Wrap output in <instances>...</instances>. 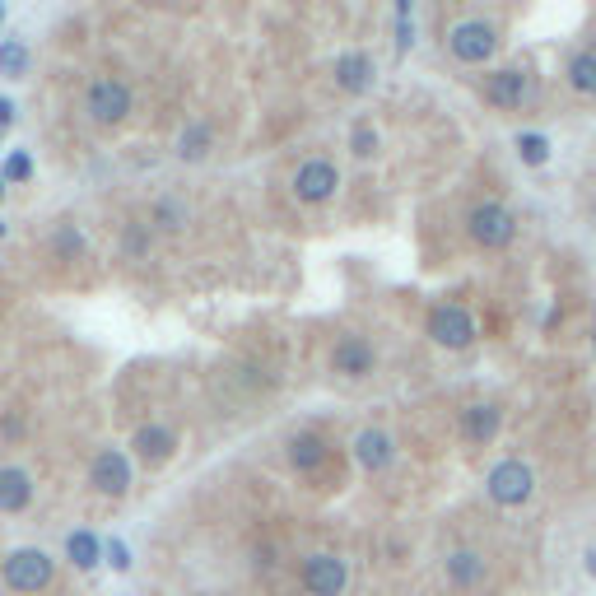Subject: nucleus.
I'll return each mask as SVG.
<instances>
[{"mask_svg":"<svg viewBox=\"0 0 596 596\" xmlns=\"http://www.w3.org/2000/svg\"><path fill=\"white\" fill-rule=\"evenodd\" d=\"M298 587L308 596H345L350 587V564L331 550H312L303 564H298Z\"/></svg>","mask_w":596,"mask_h":596,"instance_id":"6e6552de","label":"nucleus"},{"mask_svg":"<svg viewBox=\"0 0 596 596\" xmlns=\"http://www.w3.org/2000/svg\"><path fill=\"white\" fill-rule=\"evenodd\" d=\"M429 340L443 345V350H471L475 340H480V326H475L471 308L457 303V298H447V303H434L429 308V322H424Z\"/></svg>","mask_w":596,"mask_h":596,"instance_id":"423d86ee","label":"nucleus"},{"mask_svg":"<svg viewBox=\"0 0 596 596\" xmlns=\"http://www.w3.org/2000/svg\"><path fill=\"white\" fill-rule=\"evenodd\" d=\"M466 233H471L475 247L503 252V247H513V238H517V215L503 201H475L471 210H466Z\"/></svg>","mask_w":596,"mask_h":596,"instance_id":"20e7f679","label":"nucleus"},{"mask_svg":"<svg viewBox=\"0 0 596 596\" xmlns=\"http://www.w3.org/2000/svg\"><path fill=\"white\" fill-rule=\"evenodd\" d=\"M0 578H5V587L19 596H33V592H47L56 578V559L47 555V550H38V545H19V550H10L5 555V564H0Z\"/></svg>","mask_w":596,"mask_h":596,"instance_id":"7ed1b4c3","label":"nucleus"},{"mask_svg":"<svg viewBox=\"0 0 596 596\" xmlns=\"http://www.w3.org/2000/svg\"><path fill=\"white\" fill-rule=\"evenodd\" d=\"M131 447H136L140 466H149V471H159V466H168L177 452V434L168 429V424H140L136 438H131Z\"/></svg>","mask_w":596,"mask_h":596,"instance_id":"dca6fc26","label":"nucleus"},{"mask_svg":"<svg viewBox=\"0 0 596 596\" xmlns=\"http://www.w3.org/2000/svg\"><path fill=\"white\" fill-rule=\"evenodd\" d=\"M331 75H336V89L345 98H364V94H373V84H378V61H373L364 47H350V52L336 56Z\"/></svg>","mask_w":596,"mask_h":596,"instance_id":"9b49d317","label":"nucleus"},{"mask_svg":"<svg viewBox=\"0 0 596 596\" xmlns=\"http://www.w3.org/2000/svg\"><path fill=\"white\" fill-rule=\"evenodd\" d=\"M66 559L84 573L98 569V564H103V541H98L94 531H70L66 536Z\"/></svg>","mask_w":596,"mask_h":596,"instance_id":"5701e85b","label":"nucleus"},{"mask_svg":"<svg viewBox=\"0 0 596 596\" xmlns=\"http://www.w3.org/2000/svg\"><path fill=\"white\" fill-rule=\"evenodd\" d=\"M517 159L527 163V168H541V163H550V136H541V131H517Z\"/></svg>","mask_w":596,"mask_h":596,"instance_id":"b1692460","label":"nucleus"},{"mask_svg":"<svg viewBox=\"0 0 596 596\" xmlns=\"http://www.w3.org/2000/svg\"><path fill=\"white\" fill-rule=\"evenodd\" d=\"M592 350H596V336H592Z\"/></svg>","mask_w":596,"mask_h":596,"instance_id":"4c0bfd02","label":"nucleus"},{"mask_svg":"<svg viewBox=\"0 0 596 596\" xmlns=\"http://www.w3.org/2000/svg\"><path fill=\"white\" fill-rule=\"evenodd\" d=\"M33 503V475L24 466H0V513H24Z\"/></svg>","mask_w":596,"mask_h":596,"instance_id":"a211bd4d","label":"nucleus"},{"mask_svg":"<svg viewBox=\"0 0 596 596\" xmlns=\"http://www.w3.org/2000/svg\"><path fill=\"white\" fill-rule=\"evenodd\" d=\"M0 238H5V219H0Z\"/></svg>","mask_w":596,"mask_h":596,"instance_id":"c9c22d12","label":"nucleus"},{"mask_svg":"<svg viewBox=\"0 0 596 596\" xmlns=\"http://www.w3.org/2000/svg\"><path fill=\"white\" fill-rule=\"evenodd\" d=\"M489 578V564L480 550H447L443 555V583L452 592H480Z\"/></svg>","mask_w":596,"mask_h":596,"instance_id":"ddd939ff","label":"nucleus"},{"mask_svg":"<svg viewBox=\"0 0 596 596\" xmlns=\"http://www.w3.org/2000/svg\"><path fill=\"white\" fill-rule=\"evenodd\" d=\"M0 201H5V177H0Z\"/></svg>","mask_w":596,"mask_h":596,"instance_id":"72a5a7b5","label":"nucleus"},{"mask_svg":"<svg viewBox=\"0 0 596 596\" xmlns=\"http://www.w3.org/2000/svg\"><path fill=\"white\" fill-rule=\"evenodd\" d=\"M0 24H5V5H0Z\"/></svg>","mask_w":596,"mask_h":596,"instance_id":"f704fd0d","label":"nucleus"},{"mask_svg":"<svg viewBox=\"0 0 596 596\" xmlns=\"http://www.w3.org/2000/svg\"><path fill=\"white\" fill-rule=\"evenodd\" d=\"M587 573H592V578H596V550H592V555H587Z\"/></svg>","mask_w":596,"mask_h":596,"instance_id":"2f4dec72","label":"nucleus"},{"mask_svg":"<svg viewBox=\"0 0 596 596\" xmlns=\"http://www.w3.org/2000/svg\"><path fill=\"white\" fill-rule=\"evenodd\" d=\"M103 559H108L117 573H131V550H126V541H103Z\"/></svg>","mask_w":596,"mask_h":596,"instance_id":"c756f323","label":"nucleus"},{"mask_svg":"<svg viewBox=\"0 0 596 596\" xmlns=\"http://www.w3.org/2000/svg\"><path fill=\"white\" fill-rule=\"evenodd\" d=\"M14 117H19V108H14L10 98L0 94V126H5V131H10V126H14Z\"/></svg>","mask_w":596,"mask_h":596,"instance_id":"7c9ffc66","label":"nucleus"},{"mask_svg":"<svg viewBox=\"0 0 596 596\" xmlns=\"http://www.w3.org/2000/svg\"><path fill=\"white\" fill-rule=\"evenodd\" d=\"M285 457L298 475H317L331 461V438L317 434V429H298V434H289Z\"/></svg>","mask_w":596,"mask_h":596,"instance_id":"2eb2a0df","label":"nucleus"},{"mask_svg":"<svg viewBox=\"0 0 596 596\" xmlns=\"http://www.w3.org/2000/svg\"><path fill=\"white\" fill-rule=\"evenodd\" d=\"M89 485L103 494V499H126L131 494V457L122 447H103L94 461H89Z\"/></svg>","mask_w":596,"mask_h":596,"instance_id":"9d476101","label":"nucleus"},{"mask_svg":"<svg viewBox=\"0 0 596 596\" xmlns=\"http://www.w3.org/2000/svg\"><path fill=\"white\" fill-rule=\"evenodd\" d=\"M354 461H359V471H364V475H382L396 461L392 434L378 429V424H364V429L354 434Z\"/></svg>","mask_w":596,"mask_h":596,"instance_id":"4468645a","label":"nucleus"},{"mask_svg":"<svg viewBox=\"0 0 596 596\" xmlns=\"http://www.w3.org/2000/svg\"><path fill=\"white\" fill-rule=\"evenodd\" d=\"M122 247H126V257H149V247H154V229H149V224H126Z\"/></svg>","mask_w":596,"mask_h":596,"instance_id":"bb28decb","label":"nucleus"},{"mask_svg":"<svg viewBox=\"0 0 596 596\" xmlns=\"http://www.w3.org/2000/svg\"><path fill=\"white\" fill-rule=\"evenodd\" d=\"M173 149H177V159H182V163L210 159V149H215V126H210V122H187Z\"/></svg>","mask_w":596,"mask_h":596,"instance_id":"aec40b11","label":"nucleus"},{"mask_svg":"<svg viewBox=\"0 0 596 596\" xmlns=\"http://www.w3.org/2000/svg\"><path fill=\"white\" fill-rule=\"evenodd\" d=\"M485 494L494 508H508V513H513V508H527L531 494H536V471H531L522 457L494 461L485 475Z\"/></svg>","mask_w":596,"mask_h":596,"instance_id":"f03ea898","label":"nucleus"},{"mask_svg":"<svg viewBox=\"0 0 596 596\" xmlns=\"http://www.w3.org/2000/svg\"><path fill=\"white\" fill-rule=\"evenodd\" d=\"M136 112V89L122 80V75H98V80H89V89H84V117L94 126H122L126 117Z\"/></svg>","mask_w":596,"mask_h":596,"instance_id":"f257e3e1","label":"nucleus"},{"mask_svg":"<svg viewBox=\"0 0 596 596\" xmlns=\"http://www.w3.org/2000/svg\"><path fill=\"white\" fill-rule=\"evenodd\" d=\"M410 47H415V24H410V5L401 0V5H396V52L406 56Z\"/></svg>","mask_w":596,"mask_h":596,"instance_id":"c85d7f7f","label":"nucleus"},{"mask_svg":"<svg viewBox=\"0 0 596 596\" xmlns=\"http://www.w3.org/2000/svg\"><path fill=\"white\" fill-rule=\"evenodd\" d=\"M191 224V205L182 196H154L149 205V229L154 233H182Z\"/></svg>","mask_w":596,"mask_h":596,"instance_id":"6ab92c4d","label":"nucleus"},{"mask_svg":"<svg viewBox=\"0 0 596 596\" xmlns=\"http://www.w3.org/2000/svg\"><path fill=\"white\" fill-rule=\"evenodd\" d=\"M378 149H382V131L368 122V117H359V122L350 126V154L354 159H373Z\"/></svg>","mask_w":596,"mask_h":596,"instance_id":"393cba45","label":"nucleus"},{"mask_svg":"<svg viewBox=\"0 0 596 596\" xmlns=\"http://www.w3.org/2000/svg\"><path fill=\"white\" fill-rule=\"evenodd\" d=\"M28 70V42L24 38H0V75L19 80Z\"/></svg>","mask_w":596,"mask_h":596,"instance_id":"a878e982","label":"nucleus"},{"mask_svg":"<svg viewBox=\"0 0 596 596\" xmlns=\"http://www.w3.org/2000/svg\"><path fill=\"white\" fill-rule=\"evenodd\" d=\"M336 191H340V168L331 159H322V154L303 159L289 173V196L298 205H326V201H336Z\"/></svg>","mask_w":596,"mask_h":596,"instance_id":"0eeeda50","label":"nucleus"},{"mask_svg":"<svg viewBox=\"0 0 596 596\" xmlns=\"http://www.w3.org/2000/svg\"><path fill=\"white\" fill-rule=\"evenodd\" d=\"M499 429H503V410L494 401H471L461 410V438L471 447H489L499 438Z\"/></svg>","mask_w":596,"mask_h":596,"instance_id":"f3484780","label":"nucleus"},{"mask_svg":"<svg viewBox=\"0 0 596 596\" xmlns=\"http://www.w3.org/2000/svg\"><path fill=\"white\" fill-rule=\"evenodd\" d=\"M447 52L457 66H489L499 52V24L494 19H461L447 33Z\"/></svg>","mask_w":596,"mask_h":596,"instance_id":"39448f33","label":"nucleus"},{"mask_svg":"<svg viewBox=\"0 0 596 596\" xmlns=\"http://www.w3.org/2000/svg\"><path fill=\"white\" fill-rule=\"evenodd\" d=\"M52 252H56V261H84V257H89L84 229L75 224V219H61V224L52 229Z\"/></svg>","mask_w":596,"mask_h":596,"instance_id":"4be33fe9","label":"nucleus"},{"mask_svg":"<svg viewBox=\"0 0 596 596\" xmlns=\"http://www.w3.org/2000/svg\"><path fill=\"white\" fill-rule=\"evenodd\" d=\"M564 80H569L573 94L596 98V52H592V47L569 52V61H564Z\"/></svg>","mask_w":596,"mask_h":596,"instance_id":"412c9836","label":"nucleus"},{"mask_svg":"<svg viewBox=\"0 0 596 596\" xmlns=\"http://www.w3.org/2000/svg\"><path fill=\"white\" fill-rule=\"evenodd\" d=\"M0 140H5V126H0Z\"/></svg>","mask_w":596,"mask_h":596,"instance_id":"e433bc0d","label":"nucleus"},{"mask_svg":"<svg viewBox=\"0 0 596 596\" xmlns=\"http://www.w3.org/2000/svg\"><path fill=\"white\" fill-rule=\"evenodd\" d=\"M378 368V350H373V340L368 336H340L336 345H331V373H340V378H368Z\"/></svg>","mask_w":596,"mask_h":596,"instance_id":"f8f14e48","label":"nucleus"},{"mask_svg":"<svg viewBox=\"0 0 596 596\" xmlns=\"http://www.w3.org/2000/svg\"><path fill=\"white\" fill-rule=\"evenodd\" d=\"M527 94H531V75L522 66H499L480 80V98L499 112H517L527 103Z\"/></svg>","mask_w":596,"mask_h":596,"instance_id":"1a4fd4ad","label":"nucleus"},{"mask_svg":"<svg viewBox=\"0 0 596 596\" xmlns=\"http://www.w3.org/2000/svg\"><path fill=\"white\" fill-rule=\"evenodd\" d=\"M0 177H5V182H28V177H33V154H28V149H10Z\"/></svg>","mask_w":596,"mask_h":596,"instance_id":"cd10ccee","label":"nucleus"},{"mask_svg":"<svg viewBox=\"0 0 596 596\" xmlns=\"http://www.w3.org/2000/svg\"><path fill=\"white\" fill-rule=\"evenodd\" d=\"M587 47H592V52H596V28H592V42H587Z\"/></svg>","mask_w":596,"mask_h":596,"instance_id":"473e14b6","label":"nucleus"}]
</instances>
